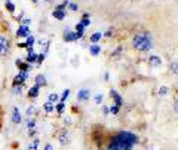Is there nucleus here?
<instances>
[{
	"instance_id": "obj_1",
	"label": "nucleus",
	"mask_w": 178,
	"mask_h": 150,
	"mask_svg": "<svg viewBox=\"0 0 178 150\" xmlns=\"http://www.w3.org/2000/svg\"><path fill=\"white\" fill-rule=\"evenodd\" d=\"M137 143H138V137L135 134L122 131L111 138V141L107 146V150H131L134 144H137Z\"/></svg>"
},
{
	"instance_id": "obj_2",
	"label": "nucleus",
	"mask_w": 178,
	"mask_h": 150,
	"mask_svg": "<svg viewBox=\"0 0 178 150\" xmlns=\"http://www.w3.org/2000/svg\"><path fill=\"white\" fill-rule=\"evenodd\" d=\"M132 45L137 51L145 52V51L151 49V45H153V42H151V36L147 34V33H140V34H137L135 37H134Z\"/></svg>"
},
{
	"instance_id": "obj_3",
	"label": "nucleus",
	"mask_w": 178,
	"mask_h": 150,
	"mask_svg": "<svg viewBox=\"0 0 178 150\" xmlns=\"http://www.w3.org/2000/svg\"><path fill=\"white\" fill-rule=\"evenodd\" d=\"M11 49V42L8 37L5 36H0V57H5Z\"/></svg>"
},
{
	"instance_id": "obj_4",
	"label": "nucleus",
	"mask_w": 178,
	"mask_h": 150,
	"mask_svg": "<svg viewBox=\"0 0 178 150\" xmlns=\"http://www.w3.org/2000/svg\"><path fill=\"white\" fill-rule=\"evenodd\" d=\"M27 77H28V71H20L13 79V86H22L24 82L27 80Z\"/></svg>"
},
{
	"instance_id": "obj_5",
	"label": "nucleus",
	"mask_w": 178,
	"mask_h": 150,
	"mask_svg": "<svg viewBox=\"0 0 178 150\" xmlns=\"http://www.w3.org/2000/svg\"><path fill=\"white\" fill-rule=\"evenodd\" d=\"M12 122H13L15 125H18V123H21L22 122L21 112H20V109H18V107H13V109H12Z\"/></svg>"
},
{
	"instance_id": "obj_6",
	"label": "nucleus",
	"mask_w": 178,
	"mask_h": 150,
	"mask_svg": "<svg viewBox=\"0 0 178 150\" xmlns=\"http://www.w3.org/2000/svg\"><path fill=\"white\" fill-rule=\"evenodd\" d=\"M110 95H111V98L114 100V105L116 107H122V104H123V101H122V97L117 94V91H114V89H111V92H110Z\"/></svg>"
},
{
	"instance_id": "obj_7",
	"label": "nucleus",
	"mask_w": 178,
	"mask_h": 150,
	"mask_svg": "<svg viewBox=\"0 0 178 150\" xmlns=\"http://www.w3.org/2000/svg\"><path fill=\"white\" fill-rule=\"evenodd\" d=\"M58 140H59V143H61V144H68V141H70L68 131H67V129H62V131L59 132V135H58Z\"/></svg>"
},
{
	"instance_id": "obj_8",
	"label": "nucleus",
	"mask_w": 178,
	"mask_h": 150,
	"mask_svg": "<svg viewBox=\"0 0 178 150\" xmlns=\"http://www.w3.org/2000/svg\"><path fill=\"white\" fill-rule=\"evenodd\" d=\"M89 95H91L89 89L83 88V89H80V91L77 92V100L79 101H86V100H89Z\"/></svg>"
},
{
	"instance_id": "obj_9",
	"label": "nucleus",
	"mask_w": 178,
	"mask_h": 150,
	"mask_svg": "<svg viewBox=\"0 0 178 150\" xmlns=\"http://www.w3.org/2000/svg\"><path fill=\"white\" fill-rule=\"evenodd\" d=\"M16 36H18V37H28V36H30V28H28V25H21V27L18 28V31H16Z\"/></svg>"
},
{
	"instance_id": "obj_10",
	"label": "nucleus",
	"mask_w": 178,
	"mask_h": 150,
	"mask_svg": "<svg viewBox=\"0 0 178 150\" xmlns=\"http://www.w3.org/2000/svg\"><path fill=\"white\" fill-rule=\"evenodd\" d=\"M16 66H18L20 71H28L30 70V64L28 62H22L21 59H16Z\"/></svg>"
},
{
	"instance_id": "obj_11",
	"label": "nucleus",
	"mask_w": 178,
	"mask_h": 150,
	"mask_svg": "<svg viewBox=\"0 0 178 150\" xmlns=\"http://www.w3.org/2000/svg\"><path fill=\"white\" fill-rule=\"evenodd\" d=\"M79 37L76 33H71V31H67L66 34H64V40L66 42H74V40H77Z\"/></svg>"
},
{
	"instance_id": "obj_12",
	"label": "nucleus",
	"mask_w": 178,
	"mask_h": 150,
	"mask_svg": "<svg viewBox=\"0 0 178 150\" xmlns=\"http://www.w3.org/2000/svg\"><path fill=\"white\" fill-rule=\"evenodd\" d=\"M46 85V77H44L43 74H37L36 76V86H44Z\"/></svg>"
},
{
	"instance_id": "obj_13",
	"label": "nucleus",
	"mask_w": 178,
	"mask_h": 150,
	"mask_svg": "<svg viewBox=\"0 0 178 150\" xmlns=\"http://www.w3.org/2000/svg\"><path fill=\"white\" fill-rule=\"evenodd\" d=\"M148 62H150V66H153V67H159V66L162 64V59L159 57H150L148 58Z\"/></svg>"
},
{
	"instance_id": "obj_14",
	"label": "nucleus",
	"mask_w": 178,
	"mask_h": 150,
	"mask_svg": "<svg viewBox=\"0 0 178 150\" xmlns=\"http://www.w3.org/2000/svg\"><path fill=\"white\" fill-rule=\"evenodd\" d=\"M89 52L94 55V57H97V55H100V52H101V48L97 45V43H94L92 46L89 48Z\"/></svg>"
},
{
	"instance_id": "obj_15",
	"label": "nucleus",
	"mask_w": 178,
	"mask_h": 150,
	"mask_svg": "<svg viewBox=\"0 0 178 150\" xmlns=\"http://www.w3.org/2000/svg\"><path fill=\"white\" fill-rule=\"evenodd\" d=\"M39 89H40V88H39V86H36V85H34V86H31V88L28 89V97L36 98V97L39 95Z\"/></svg>"
},
{
	"instance_id": "obj_16",
	"label": "nucleus",
	"mask_w": 178,
	"mask_h": 150,
	"mask_svg": "<svg viewBox=\"0 0 178 150\" xmlns=\"http://www.w3.org/2000/svg\"><path fill=\"white\" fill-rule=\"evenodd\" d=\"M52 15H54V18H56V20H64L66 18V12L64 11H59V9H56V11L52 12Z\"/></svg>"
},
{
	"instance_id": "obj_17",
	"label": "nucleus",
	"mask_w": 178,
	"mask_h": 150,
	"mask_svg": "<svg viewBox=\"0 0 178 150\" xmlns=\"http://www.w3.org/2000/svg\"><path fill=\"white\" fill-rule=\"evenodd\" d=\"M43 110L46 112V113H52L54 110H55V105H54V103H44L43 104Z\"/></svg>"
},
{
	"instance_id": "obj_18",
	"label": "nucleus",
	"mask_w": 178,
	"mask_h": 150,
	"mask_svg": "<svg viewBox=\"0 0 178 150\" xmlns=\"http://www.w3.org/2000/svg\"><path fill=\"white\" fill-rule=\"evenodd\" d=\"M28 64H33L34 61H37V54H34V52H31V54H28V57H27V59H25Z\"/></svg>"
},
{
	"instance_id": "obj_19",
	"label": "nucleus",
	"mask_w": 178,
	"mask_h": 150,
	"mask_svg": "<svg viewBox=\"0 0 178 150\" xmlns=\"http://www.w3.org/2000/svg\"><path fill=\"white\" fill-rule=\"evenodd\" d=\"M101 36H102L101 33H94V34L91 36V42H92V43H97V42L101 39Z\"/></svg>"
},
{
	"instance_id": "obj_20",
	"label": "nucleus",
	"mask_w": 178,
	"mask_h": 150,
	"mask_svg": "<svg viewBox=\"0 0 178 150\" xmlns=\"http://www.w3.org/2000/svg\"><path fill=\"white\" fill-rule=\"evenodd\" d=\"M64 107H66V104H64L62 101H61V103H58V104L55 105V110L58 112V113H59V115H61V113L64 112Z\"/></svg>"
},
{
	"instance_id": "obj_21",
	"label": "nucleus",
	"mask_w": 178,
	"mask_h": 150,
	"mask_svg": "<svg viewBox=\"0 0 178 150\" xmlns=\"http://www.w3.org/2000/svg\"><path fill=\"white\" fill-rule=\"evenodd\" d=\"M6 9L9 12H15V5L12 2H9V0H6Z\"/></svg>"
},
{
	"instance_id": "obj_22",
	"label": "nucleus",
	"mask_w": 178,
	"mask_h": 150,
	"mask_svg": "<svg viewBox=\"0 0 178 150\" xmlns=\"http://www.w3.org/2000/svg\"><path fill=\"white\" fill-rule=\"evenodd\" d=\"M68 95H70V89H64V92L61 94V101H62V103L68 98Z\"/></svg>"
},
{
	"instance_id": "obj_23",
	"label": "nucleus",
	"mask_w": 178,
	"mask_h": 150,
	"mask_svg": "<svg viewBox=\"0 0 178 150\" xmlns=\"http://www.w3.org/2000/svg\"><path fill=\"white\" fill-rule=\"evenodd\" d=\"M37 146H39V140H34L31 144H28V150H37Z\"/></svg>"
},
{
	"instance_id": "obj_24",
	"label": "nucleus",
	"mask_w": 178,
	"mask_h": 150,
	"mask_svg": "<svg viewBox=\"0 0 178 150\" xmlns=\"http://www.w3.org/2000/svg\"><path fill=\"white\" fill-rule=\"evenodd\" d=\"M58 101V95L56 94H51L49 95V103H56Z\"/></svg>"
},
{
	"instance_id": "obj_25",
	"label": "nucleus",
	"mask_w": 178,
	"mask_h": 150,
	"mask_svg": "<svg viewBox=\"0 0 178 150\" xmlns=\"http://www.w3.org/2000/svg\"><path fill=\"white\" fill-rule=\"evenodd\" d=\"M110 112L113 115H117V113H119V107H116V105L113 104V105H110Z\"/></svg>"
},
{
	"instance_id": "obj_26",
	"label": "nucleus",
	"mask_w": 178,
	"mask_h": 150,
	"mask_svg": "<svg viewBox=\"0 0 178 150\" xmlns=\"http://www.w3.org/2000/svg\"><path fill=\"white\" fill-rule=\"evenodd\" d=\"M168 94V88L166 86H162L160 89H159V95H166Z\"/></svg>"
},
{
	"instance_id": "obj_27",
	"label": "nucleus",
	"mask_w": 178,
	"mask_h": 150,
	"mask_svg": "<svg viewBox=\"0 0 178 150\" xmlns=\"http://www.w3.org/2000/svg\"><path fill=\"white\" fill-rule=\"evenodd\" d=\"M102 98H104V97H102L101 94L95 95V103H97V104H101V103H102Z\"/></svg>"
},
{
	"instance_id": "obj_28",
	"label": "nucleus",
	"mask_w": 178,
	"mask_h": 150,
	"mask_svg": "<svg viewBox=\"0 0 178 150\" xmlns=\"http://www.w3.org/2000/svg\"><path fill=\"white\" fill-rule=\"evenodd\" d=\"M80 24H82L83 27H88L89 24H91V21H89V18H83V20L80 21Z\"/></svg>"
},
{
	"instance_id": "obj_29",
	"label": "nucleus",
	"mask_w": 178,
	"mask_h": 150,
	"mask_svg": "<svg viewBox=\"0 0 178 150\" xmlns=\"http://www.w3.org/2000/svg\"><path fill=\"white\" fill-rule=\"evenodd\" d=\"M171 70H172L174 73H178V62H172V64H171Z\"/></svg>"
},
{
	"instance_id": "obj_30",
	"label": "nucleus",
	"mask_w": 178,
	"mask_h": 150,
	"mask_svg": "<svg viewBox=\"0 0 178 150\" xmlns=\"http://www.w3.org/2000/svg\"><path fill=\"white\" fill-rule=\"evenodd\" d=\"M44 57H46L44 54H40V55H37V62H39V64H42V62L44 61Z\"/></svg>"
},
{
	"instance_id": "obj_31",
	"label": "nucleus",
	"mask_w": 178,
	"mask_h": 150,
	"mask_svg": "<svg viewBox=\"0 0 178 150\" xmlns=\"http://www.w3.org/2000/svg\"><path fill=\"white\" fill-rule=\"evenodd\" d=\"M68 6H70V11H77L79 9V6L76 5V3H70Z\"/></svg>"
},
{
	"instance_id": "obj_32",
	"label": "nucleus",
	"mask_w": 178,
	"mask_h": 150,
	"mask_svg": "<svg viewBox=\"0 0 178 150\" xmlns=\"http://www.w3.org/2000/svg\"><path fill=\"white\" fill-rule=\"evenodd\" d=\"M33 112H34L33 105H30V107L27 109V112H25V113H27V116H31V115H33Z\"/></svg>"
},
{
	"instance_id": "obj_33",
	"label": "nucleus",
	"mask_w": 178,
	"mask_h": 150,
	"mask_svg": "<svg viewBox=\"0 0 178 150\" xmlns=\"http://www.w3.org/2000/svg\"><path fill=\"white\" fill-rule=\"evenodd\" d=\"M34 125H36V123H34V120H30L27 127H28V129H34Z\"/></svg>"
},
{
	"instance_id": "obj_34",
	"label": "nucleus",
	"mask_w": 178,
	"mask_h": 150,
	"mask_svg": "<svg viewBox=\"0 0 178 150\" xmlns=\"http://www.w3.org/2000/svg\"><path fill=\"white\" fill-rule=\"evenodd\" d=\"M174 112H175V113H178V98H177V101L174 103Z\"/></svg>"
},
{
	"instance_id": "obj_35",
	"label": "nucleus",
	"mask_w": 178,
	"mask_h": 150,
	"mask_svg": "<svg viewBox=\"0 0 178 150\" xmlns=\"http://www.w3.org/2000/svg\"><path fill=\"white\" fill-rule=\"evenodd\" d=\"M31 23L30 20H22V23H21V25H28V24Z\"/></svg>"
},
{
	"instance_id": "obj_36",
	"label": "nucleus",
	"mask_w": 178,
	"mask_h": 150,
	"mask_svg": "<svg viewBox=\"0 0 178 150\" xmlns=\"http://www.w3.org/2000/svg\"><path fill=\"white\" fill-rule=\"evenodd\" d=\"M43 150H54V147H52L51 144H46V146H44V149H43Z\"/></svg>"
},
{
	"instance_id": "obj_37",
	"label": "nucleus",
	"mask_w": 178,
	"mask_h": 150,
	"mask_svg": "<svg viewBox=\"0 0 178 150\" xmlns=\"http://www.w3.org/2000/svg\"><path fill=\"white\" fill-rule=\"evenodd\" d=\"M28 135H30V137H33V135H36V129H31V131L28 132Z\"/></svg>"
},
{
	"instance_id": "obj_38",
	"label": "nucleus",
	"mask_w": 178,
	"mask_h": 150,
	"mask_svg": "<svg viewBox=\"0 0 178 150\" xmlns=\"http://www.w3.org/2000/svg\"><path fill=\"white\" fill-rule=\"evenodd\" d=\"M31 2H33V3H37V2H39V0H31Z\"/></svg>"
},
{
	"instance_id": "obj_39",
	"label": "nucleus",
	"mask_w": 178,
	"mask_h": 150,
	"mask_svg": "<svg viewBox=\"0 0 178 150\" xmlns=\"http://www.w3.org/2000/svg\"><path fill=\"white\" fill-rule=\"evenodd\" d=\"M46 2H49V0H46Z\"/></svg>"
}]
</instances>
